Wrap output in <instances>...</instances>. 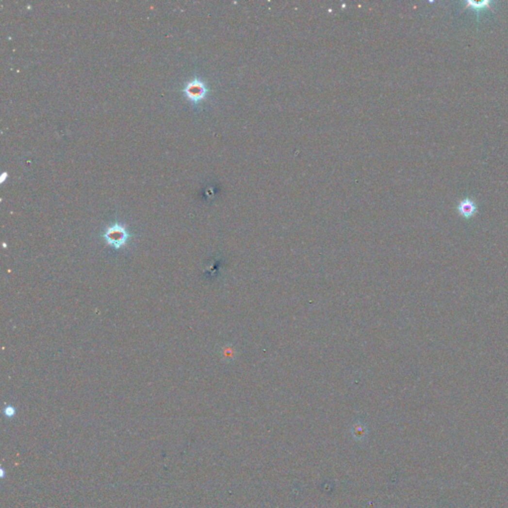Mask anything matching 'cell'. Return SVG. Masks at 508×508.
Returning a JSON list of instances; mask_svg holds the SVG:
<instances>
[{
    "label": "cell",
    "instance_id": "4",
    "mask_svg": "<svg viewBox=\"0 0 508 508\" xmlns=\"http://www.w3.org/2000/svg\"><path fill=\"white\" fill-rule=\"evenodd\" d=\"M468 4L475 5V6H473V8H475V9H476V7H478L477 8V10H478V9H483V8H489V5L491 4V2H488V1H482V2H477V3H475V2H468Z\"/></svg>",
    "mask_w": 508,
    "mask_h": 508
},
{
    "label": "cell",
    "instance_id": "2",
    "mask_svg": "<svg viewBox=\"0 0 508 508\" xmlns=\"http://www.w3.org/2000/svg\"><path fill=\"white\" fill-rule=\"evenodd\" d=\"M186 93L192 100H200L205 97L206 87L200 81H194L188 84Z\"/></svg>",
    "mask_w": 508,
    "mask_h": 508
},
{
    "label": "cell",
    "instance_id": "1",
    "mask_svg": "<svg viewBox=\"0 0 508 508\" xmlns=\"http://www.w3.org/2000/svg\"><path fill=\"white\" fill-rule=\"evenodd\" d=\"M103 238L108 246H113L115 249H120L128 242L130 233L123 226L116 224L105 229Z\"/></svg>",
    "mask_w": 508,
    "mask_h": 508
},
{
    "label": "cell",
    "instance_id": "3",
    "mask_svg": "<svg viewBox=\"0 0 508 508\" xmlns=\"http://www.w3.org/2000/svg\"><path fill=\"white\" fill-rule=\"evenodd\" d=\"M458 211L460 215L466 218H470L475 215L476 212V205L471 198H465L459 202L458 206Z\"/></svg>",
    "mask_w": 508,
    "mask_h": 508
}]
</instances>
